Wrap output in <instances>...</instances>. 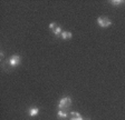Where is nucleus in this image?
<instances>
[{
  "instance_id": "1",
  "label": "nucleus",
  "mask_w": 125,
  "mask_h": 120,
  "mask_svg": "<svg viewBox=\"0 0 125 120\" xmlns=\"http://www.w3.org/2000/svg\"><path fill=\"white\" fill-rule=\"evenodd\" d=\"M70 104H72V98L68 96L62 97V99L59 100V102H58V109L66 110L67 108L70 107Z\"/></svg>"
},
{
  "instance_id": "2",
  "label": "nucleus",
  "mask_w": 125,
  "mask_h": 120,
  "mask_svg": "<svg viewBox=\"0 0 125 120\" xmlns=\"http://www.w3.org/2000/svg\"><path fill=\"white\" fill-rule=\"evenodd\" d=\"M97 25H98L101 28H107L112 25V21L111 19H108L107 17H98L97 18Z\"/></svg>"
},
{
  "instance_id": "3",
  "label": "nucleus",
  "mask_w": 125,
  "mask_h": 120,
  "mask_svg": "<svg viewBox=\"0 0 125 120\" xmlns=\"http://www.w3.org/2000/svg\"><path fill=\"white\" fill-rule=\"evenodd\" d=\"M20 62H21V57L20 56H18V55H13V56H11L9 59H8V63H9V66L10 67H16V66H18V65H20Z\"/></svg>"
},
{
  "instance_id": "4",
  "label": "nucleus",
  "mask_w": 125,
  "mask_h": 120,
  "mask_svg": "<svg viewBox=\"0 0 125 120\" xmlns=\"http://www.w3.org/2000/svg\"><path fill=\"white\" fill-rule=\"evenodd\" d=\"M68 116H69V113H68L66 110L58 109V111H57V118L59 120H66L68 118Z\"/></svg>"
},
{
  "instance_id": "5",
  "label": "nucleus",
  "mask_w": 125,
  "mask_h": 120,
  "mask_svg": "<svg viewBox=\"0 0 125 120\" xmlns=\"http://www.w3.org/2000/svg\"><path fill=\"white\" fill-rule=\"evenodd\" d=\"M28 115L30 117H36V116L39 115V108L37 107H31L28 109Z\"/></svg>"
},
{
  "instance_id": "6",
  "label": "nucleus",
  "mask_w": 125,
  "mask_h": 120,
  "mask_svg": "<svg viewBox=\"0 0 125 120\" xmlns=\"http://www.w3.org/2000/svg\"><path fill=\"white\" fill-rule=\"evenodd\" d=\"M72 37H73V34H72L70 31H62V34H60V38H62V40H68V39H70Z\"/></svg>"
},
{
  "instance_id": "7",
  "label": "nucleus",
  "mask_w": 125,
  "mask_h": 120,
  "mask_svg": "<svg viewBox=\"0 0 125 120\" xmlns=\"http://www.w3.org/2000/svg\"><path fill=\"white\" fill-rule=\"evenodd\" d=\"M125 1L124 0H112L111 1V5H113L114 7H120V6L124 5Z\"/></svg>"
},
{
  "instance_id": "8",
  "label": "nucleus",
  "mask_w": 125,
  "mask_h": 120,
  "mask_svg": "<svg viewBox=\"0 0 125 120\" xmlns=\"http://www.w3.org/2000/svg\"><path fill=\"white\" fill-rule=\"evenodd\" d=\"M62 27L60 26H57L56 28H55V30L52 31V34H55L56 37H60V34H62Z\"/></svg>"
},
{
  "instance_id": "9",
  "label": "nucleus",
  "mask_w": 125,
  "mask_h": 120,
  "mask_svg": "<svg viewBox=\"0 0 125 120\" xmlns=\"http://www.w3.org/2000/svg\"><path fill=\"white\" fill-rule=\"evenodd\" d=\"M57 26H58V25L56 24V22H50V24H49V29L52 30V31H54L55 28H56Z\"/></svg>"
},
{
  "instance_id": "10",
  "label": "nucleus",
  "mask_w": 125,
  "mask_h": 120,
  "mask_svg": "<svg viewBox=\"0 0 125 120\" xmlns=\"http://www.w3.org/2000/svg\"><path fill=\"white\" fill-rule=\"evenodd\" d=\"M69 120H84V118L82 117H70V119Z\"/></svg>"
},
{
  "instance_id": "11",
  "label": "nucleus",
  "mask_w": 125,
  "mask_h": 120,
  "mask_svg": "<svg viewBox=\"0 0 125 120\" xmlns=\"http://www.w3.org/2000/svg\"><path fill=\"white\" fill-rule=\"evenodd\" d=\"M0 57H1V59H3V58H5V52H3V51H0Z\"/></svg>"
},
{
  "instance_id": "12",
  "label": "nucleus",
  "mask_w": 125,
  "mask_h": 120,
  "mask_svg": "<svg viewBox=\"0 0 125 120\" xmlns=\"http://www.w3.org/2000/svg\"><path fill=\"white\" fill-rule=\"evenodd\" d=\"M84 120H91L89 118H84Z\"/></svg>"
}]
</instances>
